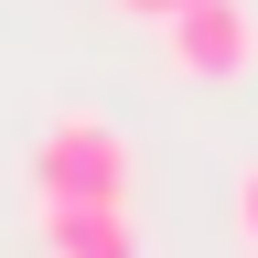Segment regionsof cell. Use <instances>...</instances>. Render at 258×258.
Instances as JSON below:
<instances>
[{"mask_svg":"<svg viewBox=\"0 0 258 258\" xmlns=\"http://www.w3.org/2000/svg\"><path fill=\"white\" fill-rule=\"evenodd\" d=\"M129 183H140V151L97 108L54 118L43 140H32V205H129Z\"/></svg>","mask_w":258,"mask_h":258,"instance_id":"6da1fadb","label":"cell"},{"mask_svg":"<svg viewBox=\"0 0 258 258\" xmlns=\"http://www.w3.org/2000/svg\"><path fill=\"white\" fill-rule=\"evenodd\" d=\"M161 54H172L183 86H247L258 76V11L247 0H183L161 22Z\"/></svg>","mask_w":258,"mask_h":258,"instance_id":"7a4b0ae2","label":"cell"},{"mask_svg":"<svg viewBox=\"0 0 258 258\" xmlns=\"http://www.w3.org/2000/svg\"><path fill=\"white\" fill-rule=\"evenodd\" d=\"M43 258H140L129 205H43Z\"/></svg>","mask_w":258,"mask_h":258,"instance_id":"3957f363","label":"cell"},{"mask_svg":"<svg viewBox=\"0 0 258 258\" xmlns=\"http://www.w3.org/2000/svg\"><path fill=\"white\" fill-rule=\"evenodd\" d=\"M237 237L258 247V161H247V172H237Z\"/></svg>","mask_w":258,"mask_h":258,"instance_id":"277c9868","label":"cell"},{"mask_svg":"<svg viewBox=\"0 0 258 258\" xmlns=\"http://www.w3.org/2000/svg\"><path fill=\"white\" fill-rule=\"evenodd\" d=\"M118 11H129V22H172L183 0H118Z\"/></svg>","mask_w":258,"mask_h":258,"instance_id":"5b68a950","label":"cell"}]
</instances>
